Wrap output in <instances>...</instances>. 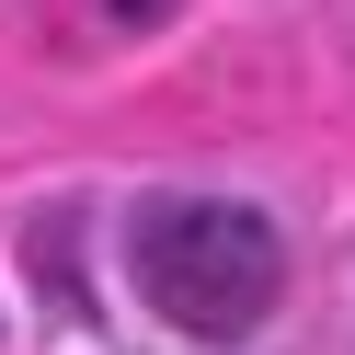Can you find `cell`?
Segmentation results:
<instances>
[{
	"label": "cell",
	"mask_w": 355,
	"mask_h": 355,
	"mask_svg": "<svg viewBox=\"0 0 355 355\" xmlns=\"http://www.w3.org/2000/svg\"><path fill=\"white\" fill-rule=\"evenodd\" d=\"M126 275H138V298L161 309L172 332L241 344V332H263V309H275V286H286V241H275L263 207L172 195V207H149L138 230H126Z\"/></svg>",
	"instance_id": "obj_1"
}]
</instances>
